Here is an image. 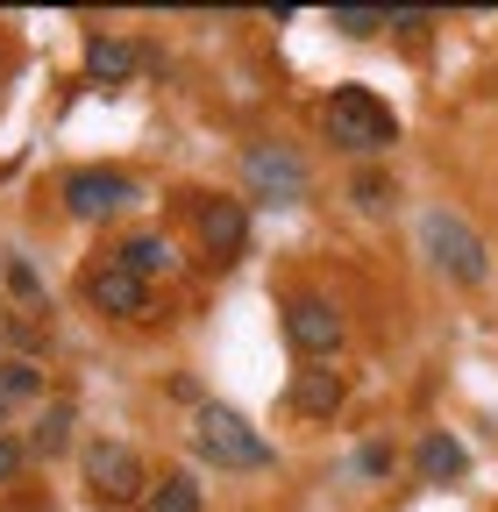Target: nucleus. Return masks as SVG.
Returning a JSON list of instances; mask_svg holds the SVG:
<instances>
[{
    "label": "nucleus",
    "instance_id": "nucleus-10",
    "mask_svg": "<svg viewBox=\"0 0 498 512\" xmlns=\"http://www.w3.org/2000/svg\"><path fill=\"white\" fill-rule=\"evenodd\" d=\"M342 399H349V377H342V370H299V377H292V406H299L306 420H335Z\"/></svg>",
    "mask_w": 498,
    "mask_h": 512
},
{
    "label": "nucleus",
    "instance_id": "nucleus-18",
    "mask_svg": "<svg viewBox=\"0 0 498 512\" xmlns=\"http://www.w3.org/2000/svg\"><path fill=\"white\" fill-rule=\"evenodd\" d=\"M349 192H356V207H370V214H378V207H392V200H399V192H392V178H385V171H363V178H356Z\"/></svg>",
    "mask_w": 498,
    "mask_h": 512
},
{
    "label": "nucleus",
    "instance_id": "nucleus-3",
    "mask_svg": "<svg viewBox=\"0 0 498 512\" xmlns=\"http://www.w3.org/2000/svg\"><path fill=\"white\" fill-rule=\"evenodd\" d=\"M193 441H200V456L221 463V470H271V463H278V448H271L257 427H249L235 406H200Z\"/></svg>",
    "mask_w": 498,
    "mask_h": 512
},
{
    "label": "nucleus",
    "instance_id": "nucleus-7",
    "mask_svg": "<svg viewBox=\"0 0 498 512\" xmlns=\"http://www.w3.org/2000/svg\"><path fill=\"white\" fill-rule=\"evenodd\" d=\"M136 200V178H121V171H72L65 178V214L72 221H107Z\"/></svg>",
    "mask_w": 498,
    "mask_h": 512
},
{
    "label": "nucleus",
    "instance_id": "nucleus-8",
    "mask_svg": "<svg viewBox=\"0 0 498 512\" xmlns=\"http://www.w3.org/2000/svg\"><path fill=\"white\" fill-rule=\"evenodd\" d=\"M86 299H93L100 313H114V320H150V285H143L136 271H121V264H100V271L86 278Z\"/></svg>",
    "mask_w": 498,
    "mask_h": 512
},
{
    "label": "nucleus",
    "instance_id": "nucleus-17",
    "mask_svg": "<svg viewBox=\"0 0 498 512\" xmlns=\"http://www.w3.org/2000/svg\"><path fill=\"white\" fill-rule=\"evenodd\" d=\"M36 384H43L36 363H22V356H15V363H0V406H8V399H36Z\"/></svg>",
    "mask_w": 498,
    "mask_h": 512
},
{
    "label": "nucleus",
    "instance_id": "nucleus-11",
    "mask_svg": "<svg viewBox=\"0 0 498 512\" xmlns=\"http://www.w3.org/2000/svg\"><path fill=\"white\" fill-rule=\"evenodd\" d=\"M114 264H121V271H136V278L150 285V278H171V271H178V249H171V235L143 228V235H129V242H121V256H114Z\"/></svg>",
    "mask_w": 498,
    "mask_h": 512
},
{
    "label": "nucleus",
    "instance_id": "nucleus-12",
    "mask_svg": "<svg viewBox=\"0 0 498 512\" xmlns=\"http://www.w3.org/2000/svg\"><path fill=\"white\" fill-rule=\"evenodd\" d=\"M413 470H420L427 484H456V477L470 470V448H463L456 434H442V427H434V434L413 448Z\"/></svg>",
    "mask_w": 498,
    "mask_h": 512
},
{
    "label": "nucleus",
    "instance_id": "nucleus-4",
    "mask_svg": "<svg viewBox=\"0 0 498 512\" xmlns=\"http://www.w3.org/2000/svg\"><path fill=\"white\" fill-rule=\"evenodd\" d=\"M242 185H249V200L292 207V200H306L314 171H306V157H299L292 143H249V150H242Z\"/></svg>",
    "mask_w": 498,
    "mask_h": 512
},
{
    "label": "nucleus",
    "instance_id": "nucleus-6",
    "mask_svg": "<svg viewBox=\"0 0 498 512\" xmlns=\"http://www.w3.org/2000/svg\"><path fill=\"white\" fill-rule=\"evenodd\" d=\"M342 313L328 306V299H314V292H299V299H285V342L299 349V356H314V363H328L335 349H342Z\"/></svg>",
    "mask_w": 498,
    "mask_h": 512
},
{
    "label": "nucleus",
    "instance_id": "nucleus-1",
    "mask_svg": "<svg viewBox=\"0 0 498 512\" xmlns=\"http://www.w3.org/2000/svg\"><path fill=\"white\" fill-rule=\"evenodd\" d=\"M321 128H328V143L356 150V157H378L399 143V114L370 93V86H335L328 107H321Z\"/></svg>",
    "mask_w": 498,
    "mask_h": 512
},
{
    "label": "nucleus",
    "instance_id": "nucleus-15",
    "mask_svg": "<svg viewBox=\"0 0 498 512\" xmlns=\"http://www.w3.org/2000/svg\"><path fill=\"white\" fill-rule=\"evenodd\" d=\"M29 448H36V456H65V448H72V406H50V413L36 420Z\"/></svg>",
    "mask_w": 498,
    "mask_h": 512
},
{
    "label": "nucleus",
    "instance_id": "nucleus-19",
    "mask_svg": "<svg viewBox=\"0 0 498 512\" xmlns=\"http://www.w3.org/2000/svg\"><path fill=\"white\" fill-rule=\"evenodd\" d=\"M356 470H363V477H392V448H385V441H370L363 456H356Z\"/></svg>",
    "mask_w": 498,
    "mask_h": 512
},
{
    "label": "nucleus",
    "instance_id": "nucleus-14",
    "mask_svg": "<svg viewBox=\"0 0 498 512\" xmlns=\"http://www.w3.org/2000/svg\"><path fill=\"white\" fill-rule=\"evenodd\" d=\"M143 512H207V505H200V484H193V477L171 470V477L150 491V505H143Z\"/></svg>",
    "mask_w": 498,
    "mask_h": 512
},
{
    "label": "nucleus",
    "instance_id": "nucleus-21",
    "mask_svg": "<svg viewBox=\"0 0 498 512\" xmlns=\"http://www.w3.org/2000/svg\"><path fill=\"white\" fill-rule=\"evenodd\" d=\"M8 285H15V292H22V299H36V271H29V264H22V256H15V264H8Z\"/></svg>",
    "mask_w": 498,
    "mask_h": 512
},
{
    "label": "nucleus",
    "instance_id": "nucleus-16",
    "mask_svg": "<svg viewBox=\"0 0 498 512\" xmlns=\"http://www.w3.org/2000/svg\"><path fill=\"white\" fill-rule=\"evenodd\" d=\"M328 22H335L342 36H356V43H363V36H378V29H392V15H385V8H335Z\"/></svg>",
    "mask_w": 498,
    "mask_h": 512
},
{
    "label": "nucleus",
    "instance_id": "nucleus-13",
    "mask_svg": "<svg viewBox=\"0 0 498 512\" xmlns=\"http://www.w3.org/2000/svg\"><path fill=\"white\" fill-rule=\"evenodd\" d=\"M136 72V43H121V36H93L86 43V79L93 86H121Z\"/></svg>",
    "mask_w": 498,
    "mask_h": 512
},
{
    "label": "nucleus",
    "instance_id": "nucleus-9",
    "mask_svg": "<svg viewBox=\"0 0 498 512\" xmlns=\"http://www.w3.org/2000/svg\"><path fill=\"white\" fill-rule=\"evenodd\" d=\"M242 235H249V207L242 200H200V242H207L214 264H228V256L242 249Z\"/></svg>",
    "mask_w": 498,
    "mask_h": 512
},
{
    "label": "nucleus",
    "instance_id": "nucleus-2",
    "mask_svg": "<svg viewBox=\"0 0 498 512\" xmlns=\"http://www.w3.org/2000/svg\"><path fill=\"white\" fill-rule=\"evenodd\" d=\"M420 249L434 256V271H449L456 285H484L491 278V249L477 242V228L449 207H427L420 214Z\"/></svg>",
    "mask_w": 498,
    "mask_h": 512
},
{
    "label": "nucleus",
    "instance_id": "nucleus-20",
    "mask_svg": "<svg viewBox=\"0 0 498 512\" xmlns=\"http://www.w3.org/2000/svg\"><path fill=\"white\" fill-rule=\"evenodd\" d=\"M15 477H22V441L0 434V484H15Z\"/></svg>",
    "mask_w": 498,
    "mask_h": 512
},
{
    "label": "nucleus",
    "instance_id": "nucleus-5",
    "mask_svg": "<svg viewBox=\"0 0 498 512\" xmlns=\"http://www.w3.org/2000/svg\"><path fill=\"white\" fill-rule=\"evenodd\" d=\"M143 463H136V448H121V441H93L86 448V491L100 505H136L143 498Z\"/></svg>",
    "mask_w": 498,
    "mask_h": 512
}]
</instances>
